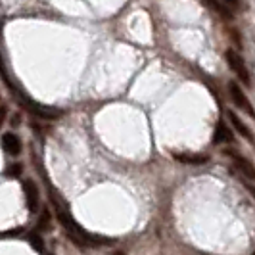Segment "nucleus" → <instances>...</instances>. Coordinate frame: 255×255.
<instances>
[{
  "mask_svg": "<svg viewBox=\"0 0 255 255\" xmlns=\"http://www.w3.org/2000/svg\"><path fill=\"white\" fill-rule=\"evenodd\" d=\"M225 60H227L230 69L236 73V77L240 79V83L246 85V87H252V73H250L246 62L240 58V54L236 50H232V48H229V50L225 52Z\"/></svg>",
  "mask_w": 255,
  "mask_h": 255,
  "instance_id": "f257e3e1",
  "label": "nucleus"
},
{
  "mask_svg": "<svg viewBox=\"0 0 255 255\" xmlns=\"http://www.w3.org/2000/svg\"><path fill=\"white\" fill-rule=\"evenodd\" d=\"M229 96H230V100H232V104H234L240 112H244L246 115H250L252 119H255V108L252 106V100L246 96V92L242 90L240 83L230 81L229 83Z\"/></svg>",
  "mask_w": 255,
  "mask_h": 255,
  "instance_id": "f03ea898",
  "label": "nucleus"
},
{
  "mask_svg": "<svg viewBox=\"0 0 255 255\" xmlns=\"http://www.w3.org/2000/svg\"><path fill=\"white\" fill-rule=\"evenodd\" d=\"M223 153H225L227 157H230V161H232L234 167L240 171V175H242V177H246L248 180L255 182V165L248 159V157H246V155L234 152V150H223Z\"/></svg>",
  "mask_w": 255,
  "mask_h": 255,
  "instance_id": "7ed1b4c3",
  "label": "nucleus"
},
{
  "mask_svg": "<svg viewBox=\"0 0 255 255\" xmlns=\"http://www.w3.org/2000/svg\"><path fill=\"white\" fill-rule=\"evenodd\" d=\"M229 121H230V125L234 127V130L242 136L244 140L250 142V144H255V138H254V134H252V128L248 127V125H246V123H244L242 119L234 114V112H229Z\"/></svg>",
  "mask_w": 255,
  "mask_h": 255,
  "instance_id": "20e7f679",
  "label": "nucleus"
},
{
  "mask_svg": "<svg viewBox=\"0 0 255 255\" xmlns=\"http://www.w3.org/2000/svg\"><path fill=\"white\" fill-rule=\"evenodd\" d=\"M23 192H25V202L31 213H35L38 209V188L33 180H23Z\"/></svg>",
  "mask_w": 255,
  "mask_h": 255,
  "instance_id": "39448f33",
  "label": "nucleus"
},
{
  "mask_svg": "<svg viewBox=\"0 0 255 255\" xmlns=\"http://www.w3.org/2000/svg\"><path fill=\"white\" fill-rule=\"evenodd\" d=\"M2 148L10 153V155H19L23 146H21V140H19V136H17V134H13V132H6V134L2 136Z\"/></svg>",
  "mask_w": 255,
  "mask_h": 255,
  "instance_id": "423d86ee",
  "label": "nucleus"
},
{
  "mask_svg": "<svg viewBox=\"0 0 255 255\" xmlns=\"http://www.w3.org/2000/svg\"><path fill=\"white\" fill-rule=\"evenodd\" d=\"M200 2L204 4L205 8H209V10H213L215 13H219L221 17H227V19H230V17L234 15V13H232V10H230L225 2H221V0H200Z\"/></svg>",
  "mask_w": 255,
  "mask_h": 255,
  "instance_id": "0eeeda50",
  "label": "nucleus"
},
{
  "mask_svg": "<svg viewBox=\"0 0 255 255\" xmlns=\"http://www.w3.org/2000/svg\"><path fill=\"white\" fill-rule=\"evenodd\" d=\"M173 157L182 165H205L209 155H190V153H173Z\"/></svg>",
  "mask_w": 255,
  "mask_h": 255,
  "instance_id": "6e6552de",
  "label": "nucleus"
},
{
  "mask_svg": "<svg viewBox=\"0 0 255 255\" xmlns=\"http://www.w3.org/2000/svg\"><path fill=\"white\" fill-rule=\"evenodd\" d=\"M234 136L230 132V128L225 125V123H219L217 128H215V136H213V142L215 144H223V142H232Z\"/></svg>",
  "mask_w": 255,
  "mask_h": 255,
  "instance_id": "1a4fd4ad",
  "label": "nucleus"
},
{
  "mask_svg": "<svg viewBox=\"0 0 255 255\" xmlns=\"http://www.w3.org/2000/svg\"><path fill=\"white\" fill-rule=\"evenodd\" d=\"M37 229L40 230V232H46V230L52 229V215L48 209H42V213H40V217H38Z\"/></svg>",
  "mask_w": 255,
  "mask_h": 255,
  "instance_id": "9d476101",
  "label": "nucleus"
},
{
  "mask_svg": "<svg viewBox=\"0 0 255 255\" xmlns=\"http://www.w3.org/2000/svg\"><path fill=\"white\" fill-rule=\"evenodd\" d=\"M29 242H31L35 252H44V240H42V236H38L37 232L29 234Z\"/></svg>",
  "mask_w": 255,
  "mask_h": 255,
  "instance_id": "9b49d317",
  "label": "nucleus"
},
{
  "mask_svg": "<svg viewBox=\"0 0 255 255\" xmlns=\"http://www.w3.org/2000/svg\"><path fill=\"white\" fill-rule=\"evenodd\" d=\"M23 173V165L21 163H12L6 169V177H19Z\"/></svg>",
  "mask_w": 255,
  "mask_h": 255,
  "instance_id": "f8f14e48",
  "label": "nucleus"
},
{
  "mask_svg": "<svg viewBox=\"0 0 255 255\" xmlns=\"http://www.w3.org/2000/svg\"><path fill=\"white\" fill-rule=\"evenodd\" d=\"M6 115H8V108H6V106H0V127L4 125V121H6Z\"/></svg>",
  "mask_w": 255,
  "mask_h": 255,
  "instance_id": "ddd939ff",
  "label": "nucleus"
},
{
  "mask_svg": "<svg viewBox=\"0 0 255 255\" xmlns=\"http://www.w3.org/2000/svg\"><path fill=\"white\" fill-rule=\"evenodd\" d=\"M221 2H225L230 10H236V8L240 6V0H221Z\"/></svg>",
  "mask_w": 255,
  "mask_h": 255,
  "instance_id": "4468645a",
  "label": "nucleus"
},
{
  "mask_svg": "<svg viewBox=\"0 0 255 255\" xmlns=\"http://www.w3.org/2000/svg\"><path fill=\"white\" fill-rule=\"evenodd\" d=\"M21 232H23V229H15V230H10V232H4V236H17Z\"/></svg>",
  "mask_w": 255,
  "mask_h": 255,
  "instance_id": "2eb2a0df",
  "label": "nucleus"
},
{
  "mask_svg": "<svg viewBox=\"0 0 255 255\" xmlns=\"http://www.w3.org/2000/svg\"><path fill=\"white\" fill-rule=\"evenodd\" d=\"M12 125H19V114H15V115H13V119H12Z\"/></svg>",
  "mask_w": 255,
  "mask_h": 255,
  "instance_id": "dca6fc26",
  "label": "nucleus"
}]
</instances>
